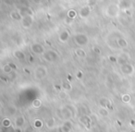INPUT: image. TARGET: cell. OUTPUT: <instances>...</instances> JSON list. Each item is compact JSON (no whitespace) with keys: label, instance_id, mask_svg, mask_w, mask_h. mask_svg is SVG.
<instances>
[{"label":"cell","instance_id":"obj_1","mask_svg":"<svg viewBox=\"0 0 135 132\" xmlns=\"http://www.w3.org/2000/svg\"><path fill=\"white\" fill-rule=\"evenodd\" d=\"M99 114L101 115H103V116H107V115H108V111H107L105 107L100 108V109H99Z\"/></svg>","mask_w":135,"mask_h":132},{"label":"cell","instance_id":"obj_2","mask_svg":"<svg viewBox=\"0 0 135 132\" xmlns=\"http://www.w3.org/2000/svg\"><path fill=\"white\" fill-rule=\"evenodd\" d=\"M23 123H24V118H23V116H20L19 118L17 119V121H16V125H17L18 126H22Z\"/></svg>","mask_w":135,"mask_h":132},{"label":"cell","instance_id":"obj_3","mask_svg":"<svg viewBox=\"0 0 135 132\" xmlns=\"http://www.w3.org/2000/svg\"><path fill=\"white\" fill-rule=\"evenodd\" d=\"M76 54H77L79 56H81V57H84V56H86L85 52L83 50H81V49H78V50L76 51Z\"/></svg>","mask_w":135,"mask_h":132},{"label":"cell","instance_id":"obj_4","mask_svg":"<svg viewBox=\"0 0 135 132\" xmlns=\"http://www.w3.org/2000/svg\"><path fill=\"white\" fill-rule=\"evenodd\" d=\"M33 106L34 107H40V106H41V104H42V102H41V101L39 100V99H36V100H34L33 101Z\"/></svg>","mask_w":135,"mask_h":132},{"label":"cell","instance_id":"obj_5","mask_svg":"<svg viewBox=\"0 0 135 132\" xmlns=\"http://www.w3.org/2000/svg\"><path fill=\"white\" fill-rule=\"evenodd\" d=\"M122 101H123L124 102H129V101H131V97H129V95H128V94L123 95V96H122Z\"/></svg>","mask_w":135,"mask_h":132},{"label":"cell","instance_id":"obj_6","mask_svg":"<svg viewBox=\"0 0 135 132\" xmlns=\"http://www.w3.org/2000/svg\"><path fill=\"white\" fill-rule=\"evenodd\" d=\"M118 43H119V45H120L121 47L127 46V42H126L125 40H122V39L118 40Z\"/></svg>","mask_w":135,"mask_h":132},{"label":"cell","instance_id":"obj_7","mask_svg":"<svg viewBox=\"0 0 135 132\" xmlns=\"http://www.w3.org/2000/svg\"><path fill=\"white\" fill-rule=\"evenodd\" d=\"M11 70H12V69H11V67H10V65H6L4 67V71H5V72L9 73Z\"/></svg>","mask_w":135,"mask_h":132},{"label":"cell","instance_id":"obj_8","mask_svg":"<svg viewBox=\"0 0 135 132\" xmlns=\"http://www.w3.org/2000/svg\"><path fill=\"white\" fill-rule=\"evenodd\" d=\"M10 120L9 119H5L4 121H3V126H10Z\"/></svg>","mask_w":135,"mask_h":132},{"label":"cell","instance_id":"obj_9","mask_svg":"<svg viewBox=\"0 0 135 132\" xmlns=\"http://www.w3.org/2000/svg\"><path fill=\"white\" fill-rule=\"evenodd\" d=\"M58 96H59V98H61V99H65V98H67V93L66 92H64V91H62V92H60L59 94H58Z\"/></svg>","mask_w":135,"mask_h":132},{"label":"cell","instance_id":"obj_10","mask_svg":"<svg viewBox=\"0 0 135 132\" xmlns=\"http://www.w3.org/2000/svg\"><path fill=\"white\" fill-rule=\"evenodd\" d=\"M63 88L64 89H68V90H70L71 89V87H70V85L69 83H66V82H64L63 83Z\"/></svg>","mask_w":135,"mask_h":132},{"label":"cell","instance_id":"obj_11","mask_svg":"<svg viewBox=\"0 0 135 132\" xmlns=\"http://www.w3.org/2000/svg\"><path fill=\"white\" fill-rule=\"evenodd\" d=\"M131 132H135V129H131Z\"/></svg>","mask_w":135,"mask_h":132}]
</instances>
